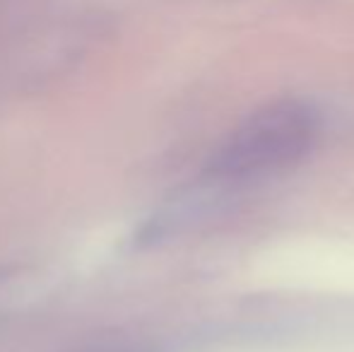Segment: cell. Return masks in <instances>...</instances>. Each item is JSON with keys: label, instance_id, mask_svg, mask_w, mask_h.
Listing matches in <instances>:
<instances>
[{"label": "cell", "instance_id": "obj_1", "mask_svg": "<svg viewBox=\"0 0 354 352\" xmlns=\"http://www.w3.org/2000/svg\"><path fill=\"white\" fill-rule=\"evenodd\" d=\"M321 118L304 102L258 109L227 138L210 165L224 183H261L299 167L318 142Z\"/></svg>", "mask_w": 354, "mask_h": 352}]
</instances>
